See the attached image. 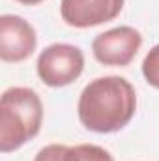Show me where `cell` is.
Here are the masks:
<instances>
[{
    "mask_svg": "<svg viewBox=\"0 0 159 161\" xmlns=\"http://www.w3.org/2000/svg\"><path fill=\"white\" fill-rule=\"evenodd\" d=\"M137 113L135 86L120 75L90 80L79 96L77 114L84 129L94 133H116Z\"/></svg>",
    "mask_w": 159,
    "mask_h": 161,
    "instance_id": "cell-1",
    "label": "cell"
},
{
    "mask_svg": "<svg viewBox=\"0 0 159 161\" xmlns=\"http://www.w3.org/2000/svg\"><path fill=\"white\" fill-rule=\"evenodd\" d=\"M43 103L36 90L11 86L0 97V152L23 148L41 131Z\"/></svg>",
    "mask_w": 159,
    "mask_h": 161,
    "instance_id": "cell-2",
    "label": "cell"
},
{
    "mask_svg": "<svg viewBox=\"0 0 159 161\" xmlns=\"http://www.w3.org/2000/svg\"><path fill=\"white\" fill-rule=\"evenodd\" d=\"M36 71L41 82L51 88L69 86L84 71V54L77 45L52 43L40 53Z\"/></svg>",
    "mask_w": 159,
    "mask_h": 161,
    "instance_id": "cell-3",
    "label": "cell"
},
{
    "mask_svg": "<svg viewBox=\"0 0 159 161\" xmlns=\"http://www.w3.org/2000/svg\"><path fill=\"white\" fill-rule=\"evenodd\" d=\"M142 47V34L127 25L105 30L92 41V54L103 66L125 68Z\"/></svg>",
    "mask_w": 159,
    "mask_h": 161,
    "instance_id": "cell-4",
    "label": "cell"
},
{
    "mask_svg": "<svg viewBox=\"0 0 159 161\" xmlns=\"http://www.w3.org/2000/svg\"><path fill=\"white\" fill-rule=\"evenodd\" d=\"M38 47L36 28L19 15L0 17V58L8 64L25 62Z\"/></svg>",
    "mask_w": 159,
    "mask_h": 161,
    "instance_id": "cell-5",
    "label": "cell"
},
{
    "mask_svg": "<svg viewBox=\"0 0 159 161\" xmlns=\"http://www.w3.org/2000/svg\"><path fill=\"white\" fill-rule=\"evenodd\" d=\"M125 0H62L60 15L68 26L92 28L114 21L122 13Z\"/></svg>",
    "mask_w": 159,
    "mask_h": 161,
    "instance_id": "cell-6",
    "label": "cell"
},
{
    "mask_svg": "<svg viewBox=\"0 0 159 161\" xmlns=\"http://www.w3.org/2000/svg\"><path fill=\"white\" fill-rule=\"evenodd\" d=\"M73 161H114V158L103 146L77 144V146H73Z\"/></svg>",
    "mask_w": 159,
    "mask_h": 161,
    "instance_id": "cell-7",
    "label": "cell"
},
{
    "mask_svg": "<svg viewBox=\"0 0 159 161\" xmlns=\"http://www.w3.org/2000/svg\"><path fill=\"white\" fill-rule=\"evenodd\" d=\"M34 161H73V146L68 144H47L36 154Z\"/></svg>",
    "mask_w": 159,
    "mask_h": 161,
    "instance_id": "cell-8",
    "label": "cell"
},
{
    "mask_svg": "<svg viewBox=\"0 0 159 161\" xmlns=\"http://www.w3.org/2000/svg\"><path fill=\"white\" fill-rule=\"evenodd\" d=\"M142 75L150 86L159 90V43L146 53L142 60Z\"/></svg>",
    "mask_w": 159,
    "mask_h": 161,
    "instance_id": "cell-9",
    "label": "cell"
},
{
    "mask_svg": "<svg viewBox=\"0 0 159 161\" xmlns=\"http://www.w3.org/2000/svg\"><path fill=\"white\" fill-rule=\"evenodd\" d=\"M15 2L23 4V6H38V4H41V2H45V0H15Z\"/></svg>",
    "mask_w": 159,
    "mask_h": 161,
    "instance_id": "cell-10",
    "label": "cell"
}]
</instances>
